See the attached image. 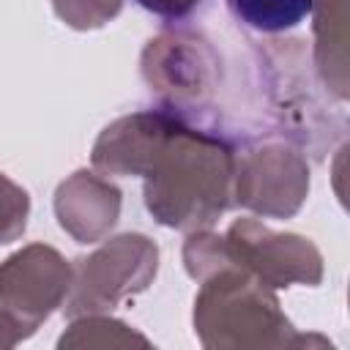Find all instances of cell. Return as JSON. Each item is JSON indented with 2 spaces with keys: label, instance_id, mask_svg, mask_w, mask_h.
I'll use <instances>...</instances> for the list:
<instances>
[{
  "label": "cell",
  "instance_id": "52a82bcc",
  "mask_svg": "<svg viewBox=\"0 0 350 350\" xmlns=\"http://www.w3.org/2000/svg\"><path fill=\"white\" fill-rule=\"evenodd\" d=\"M71 290V268L49 246H27L0 268V306L16 328L33 331Z\"/></svg>",
  "mask_w": 350,
  "mask_h": 350
},
{
  "label": "cell",
  "instance_id": "8992f818",
  "mask_svg": "<svg viewBox=\"0 0 350 350\" xmlns=\"http://www.w3.org/2000/svg\"><path fill=\"white\" fill-rule=\"evenodd\" d=\"M219 241L227 262H243V268L265 284L320 282V254L306 238L276 235L254 219H241Z\"/></svg>",
  "mask_w": 350,
  "mask_h": 350
},
{
  "label": "cell",
  "instance_id": "6da1fadb",
  "mask_svg": "<svg viewBox=\"0 0 350 350\" xmlns=\"http://www.w3.org/2000/svg\"><path fill=\"white\" fill-rule=\"evenodd\" d=\"M93 164L112 175H142L145 205L167 227L200 230L232 202V139L156 107L107 126Z\"/></svg>",
  "mask_w": 350,
  "mask_h": 350
},
{
  "label": "cell",
  "instance_id": "7a4b0ae2",
  "mask_svg": "<svg viewBox=\"0 0 350 350\" xmlns=\"http://www.w3.org/2000/svg\"><path fill=\"white\" fill-rule=\"evenodd\" d=\"M306 55L298 38L254 44V88L262 98L260 129L265 126V134L287 137L301 150L323 159L334 139L345 137L347 118L342 107H328L331 93L317 71L309 68Z\"/></svg>",
  "mask_w": 350,
  "mask_h": 350
},
{
  "label": "cell",
  "instance_id": "ba28073f",
  "mask_svg": "<svg viewBox=\"0 0 350 350\" xmlns=\"http://www.w3.org/2000/svg\"><path fill=\"white\" fill-rule=\"evenodd\" d=\"M55 211L63 230H68L79 243H93L115 224L120 191L93 172H77L60 183Z\"/></svg>",
  "mask_w": 350,
  "mask_h": 350
},
{
  "label": "cell",
  "instance_id": "3957f363",
  "mask_svg": "<svg viewBox=\"0 0 350 350\" xmlns=\"http://www.w3.org/2000/svg\"><path fill=\"white\" fill-rule=\"evenodd\" d=\"M142 77L161 109L219 134L213 101L221 93V55L202 30L175 27L150 38L142 55Z\"/></svg>",
  "mask_w": 350,
  "mask_h": 350
},
{
  "label": "cell",
  "instance_id": "7c38bea8",
  "mask_svg": "<svg viewBox=\"0 0 350 350\" xmlns=\"http://www.w3.org/2000/svg\"><path fill=\"white\" fill-rule=\"evenodd\" d=\"M55 11L71 27H98L120 11V0H52Z\"/></svg>",
  "mask_w": 350,
  "mask_h": 350
},
{
  "label": "cell",
  "instance_id": "9c48e42d",
  "mask_svg": "<svg viewBox=\"0 0 350 350\" xmlns=\"http://www.w3.org/2000/svg\"><path fill=\"white\" fill-rule=\"evenodd\" d=\"M314 71L336 101L347 98V33H345V0H314Z\"/></svg>",
  "mask_w": 350,
  "mask_h": 350
},
{
  "label": "cell",
  "instance_id": "8fae6325",
  "mask_svg": "<svg viewBox=\"0 0 350 350\" xmlns=\"http://www.w3.org/2000/svg\"><path fill=\"white\" fill-rule=\"evenodd\" d=\"M27 211H30L27 191L0 172V243L14 241L25 230Z\"/></svg>",
  "mask_w": 350,
  "mask_h": 350
},
{
  "label": "cell",
  "instance_id": "277c9868",
  "mask_svg": "<svg viewBox=\"0 0 350 350\" xmlns=\"http://www.w3.org/2000/svg\"><path fill=\"white\" fill-rule=\"evenodd\" d=\"M309 191L304 156L284 142H262L235 156L232 197L262 216H293Z\"/></svg>",
  "mask_w": 350,
  "mask_h": 350
},
{
  "label": "cell",
  "instance_id": "5b68a950",
  "mask_svg": "<svg viewBox=\"0 0 350 350\" xmlns=\"http://www.w3.org/2000/svg\"><path fill=\"white\" fill-rule=\"evenodd\" d=\"M156 246L145 235H120L90 257L79 260L77 273H71L74 295L68 312L107 309L129 290H142L156 273Z\"/></svg>",
  "mask_w": 350,
  "mask_h": 350
},
{
  "label": "cell",
  "instance_id": "4fadbf2b",
  "mask_svg": "<svg viewBox=\"0 0 350 350\" xmlns=\"http://www.w3.org/2000/svg\"><path fill=\"white\" fill-rule=\"evenodd\" d=\"M142 8L159 14V16H167V19H178V16H186L194 5H200V0H137Z\"/></svg>",
  "mask_w": 350,
  "mask_h": 350
},
{
  "label": "cell",
  "instance_id": "30bf717a",
  "mask_svg": "<svg viewBox=\"0 0 350 350\" xmlns=\"http://www.w3.org/2000/svg\"><path fill=\"white\" fill-rule=\"evenodd\" d=\"M230 14L260 33H284L312 14L314 0H224Z\"/></svg>",
  "mask_w": 350,
  "mask_h": 350
}]
</instances>
